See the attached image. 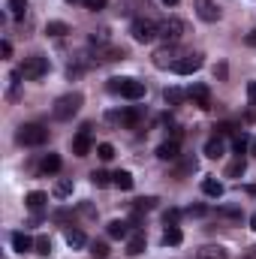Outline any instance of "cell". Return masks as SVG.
<instances>
[{"instance_id": "obj_33", "label": "cell", "mask_w": 256, "mask_h": 259, "mask_svg": "<svg viewBox=\"0 0 256 259\" xmlns=\"http://www.w3.org/2000/svg\"><path fill=\"white\" fill-rule=\"evenodd\" d=\"M97 157H100V160H112V157H115V148H112L109 142H103V145H97Z\"/></svg>"}, {"instance_id": "obj_28", "label": "cell", "mask_w": 256, "mask_h": 259, "mask_svg": "<svg viewBox=\"0 0 256 259\" xmlns=\"http://www.w3.org/2000/svg\"><path fill=\"white\" fill-rule=\"evenodd\" d=\"M46 33H49V36H66L69 27H66L64 21H49V24H46Z\"/></svg>"}, {"instance_id": "obj_48", "label": "cell", "mask_w": 256, "mask_h": 259, "mask_svg": "<svg viewBox=\"0 0 256 259\" xmlns=\"http://www.w3.org/2000/svg\"><path fill=\"white\" fill-rule=\"evenodd\" d=\"M253 250H256V247H253Z\"/></svg>"}, {"instance_id": "obj_29", "label": "cell", "mask_w": 256, "mask_h": 259, "mask_svg": "<svg viewBox=\"0 0 256 259\" xmlns=\"http://www.w3.org/2000/svg\"><path fill=\"white\" fill-rule=\"evenodd\" d=\"M133 208H136V211H154V208H157V196H142V199H136Z\"/></svg>"}, {"instance_id": "obj_31", "label": "cell", "mask_w": 256, "mask_h": 259, "mask_svg": "<svg viewBox=\"0 0 256 259\" xmlns=\"http://www.w3.org/2000/svg\"><path fill=\"white\" fill-rule=\"evenodd\" d=\"M91 253L97 259H106L109 256V244H106V241H94V244H91Z\"/></svg>"}, {"instance_id": "obj_43", "label": "cell", "mask_w": 256, "mask_h": 259, "mask_svg": "<svg viewBox=\"0 0 256 259\" xmlns=\"http://www.w3.org/2000/svg\"><path fill=\"white\" fill-rule=\"evenodd\" d=\"M247 46H253V49H256V27L247 33Z\"/></svg>"}, {"instance_id": "obj_27", "label": "cell", "mask_w": 256, "mask_h": 259, "mask_svg": "<svg viewBox=\"0 0 256 259\" xmlns=\"http://www.w3.org/2000/svg\"><path fill=\"white\" fill-rule=\"evenodd\" d=\"M6 9H9V15L21 18V15L27 12V0H6Z\"/></svg>"}, {"instance_id": "obj_37", "label": "cell", "mask_w": 256, "mask_h": 259, "mask_svg": "<svg viewBox=\"0 0 256 259\" xmlns=\"http://www.w3.org/2000/svg\"><path fill=\"white\" fill-rule=\"evenodd\" d=\"M220 217H226V220H241V208H223Z\"/></svg>"}, {"instance_id": "obj_1", "label": "cell", "mask_w": 256, "mask_h": 259, "mask_svg": "<svg viewBox=\"0 0 256 259\" xmlns=\"http://www.w3.org/2000/svg\"><path fill=\"white\" fill-rule=\"evenodd\" d=\"M109 91L121 94L127 100H142L145 97V81H136V78H109Z\"/></svg>"}, {"instance_id": "obj_2", "label": "cell", "mask_w": 256, "mask_h": 259, "mask_svg": "<svg viewBox=\"0 0 256 259\" xmlns=\"http://www.w3.org/2000/svg\"><path fill=\"white\" fill-rule=\"evenodd\" d=\"M18 145H27V148H36V145H46L49 142V127L42 124H24L18 127Z\"/></svg>"}, {"instance_id": "obj_7", "label": "cell", "mask_w": 256, "mask_h": 259, "mask_svg": "<svg viewBox=\"0 0 256 259\" xmlns=\"http://www.w3.org/2000/svg\"><path fill=\"white\" fill-rule=\"evenodd\" d=\"M91 145H94L91 142V124H84V127L78 130V136L72 139V154L75 157H88L91 154Z\"/></svg>"}, {"instance_id": "obj_40", "label": "cell", "mask_w": 256, "mask_h": 259, "mask_svg": "<svg viewBox=\"0 0 256 259\" xmlns=\"http://www.w3.org/2000/svg\"><path fill=\"white\" fill-rule=\"evenodd\" d=\"M0 55H3V58H12V42H9V39L0 42Z\"/></svg>"}, {"instance_id": "obj_3", "label": "cell", "mask_w": 256, "mask_h": 259, "mask_svg": "<svg viewBox=\"0 0 256 259\" xmlns=\"http://www.w3.org/2000/svg\"><path fill=\"white\" fill-rule=\"evenodd\" d=\"M78 109H81V94H64V97H58L52 115L58 121H69L72 115H78Z\"/></svg>"}, {"instance_id": "obj_9", "label": "cell", "mask_w": 256, "mask_h": 259, "mask_svg": "<svg viewBox=\"0 0 256 259\" xmlns=\"http://www.w3.org/2000/svg\"><path fill=\"white\" fill-rule=\"evenodd\" d=\"M199 66H202V55H196V52H193V55H181V58L175 61L172 69H175L178 75H190V72H196Z\"/></svg>"}, {"instance_id": "obj_44", "label": "cell", "mask_w": 256, "mask_h": 259, "mask_svg": "<svg viewBox=\"0 0 256 259\" xmlns=\"http://www.w3.org/2000/svg\"><path fill=\"white\" fill-rule=\"evenodd\" d=\"M250 154H253V157H256V139H253V142H250Z\"/></svg>"}, {"instance_id": "obj_4", "label": "cell", "mask_w": 256, "mask_h": 259, "mask_svg": "<svg viewBox=\"0 0 256 259\" xmlns=\"http://www.w3.org/2000/svg\"><path fill=\"white\" fill-rule=\"evenodd\" d=\"M130 33H133L136 42H154V39L160 36V24L151 21V18H136V21L130 24Z\"/></svg>"}, {"instance_id": "obj_13", "label": "cell", "mask_w": 256, "mask_h": 259, "mask_svg": "<svg viewBox=\"0 0 256 259\" xmlns=\"http://www.w3.org/2000/svg\"><path fill=\"white\" fill-rule=\"evenodd\" d=\"M157 157H160L163 163H172V160H178V157H181V145H178V139H169V142H163V145L157 148Z\"/></svg>"}, {"instance_id": "obj_15", "label": "cell", "mask_w": 256, "mask_h": 259, "mask_svg": "<svg viewBox=\"0 0 256 259\" xmlns=\"http://www.w3.org/2000/svg\"><path fill=\"white\" fill-rule=\"evenodd\" d=\"M12 247H15L18 253H27L30 247H36V241H33L30 235H24V232H12Z\"/></svg>"}, {"instance_id": "obj_42", "label": "cell", "mask_w": 256, "mask_h": 259, "mask_svg": "<svg viewBox=\"0 0 256 259\" xmlns=\"http://www.w3.org/2000/svg\"><path fill=\"white\" fill-rule=\"evenodd\" d=\"M187 214H190V217H202V214H205V205H190Z\"/></svg>"}, {"instance_id": "obj_34", "label": "cell", "mask_w": 256, "mask_h": 259, "mask_svg": "<svg viewBox=\"0 0 256 259\" xmlns=\"http://www.w3.org/2000/svg\"><path fill=\"white\" fill-rule=\"evenodd\" d=\"M91 181H94V187H109V184H112V175H106V172H94Z\"/></svg>"}, {"instance_id": "obj_26", "label": "cell", "mask_w": 256, "mask_h": 259, "mask_svg": "<svg viewBox=\"0 0 256 259\" xmlns=\"http://www.w3.org/2000/svg\"><path fill=\"white\" fill-rule=\"evenodd\" d=\"M66 244H69V247H84L88 238H84L81 229H66Z\"/></svg>"}, {"instance_id": "obj_17", "label": "cell", "mask_w": 256, "mask_h": 259, "mask_svg": "<svg viewBox=\"0 0 256 259\" xmlns=\"http://www.w3.org/2000/svg\"><path fill=\"white\" fill-rule=\"evenodd\" d=\"M46 202H49V196L42 193V190H33V193H27V199H24V205H27L30 211H42Z\"/></svg>"}, {"instance_id": "obj_10", "label": "cell", "mask_w": 256, "mask_h": 259, "mask_svg": "<svg viewBox=\"0 0 256 259\" xmlns=\"http://www.w3.org/2000/svg\"><path fill=\"white\" fill-rule=\"evenodd\" d=\"M175 55H178V52H175V46H163V49H157V52H154V58H151V61H154L157 69H169V66H175V61H178Z\"/></svg>"}, {"instance_id": "obj_22", "label": "cell", "mask_w": 256, "mask_h": 259, "mask_svg": "<svg viewBox=\"0 0 256 259\" xmlns=\"http://www.w3.org/2000/svg\"><path fill=\"white\" fill-rule=\"evenodd\" d=\"M112 184H115L118 190H133V184H136V181H133V175H130V172L118 169V172L112 175Z\"/></svg>"}, {"instance_id": "obj_21", "label": "cell", "mask_w": 256, "mask_h": 259, "mask_svg": "<svg viewBox=\"0 0 256 259\" xmlns=\"http://www.w3.org/2000/svg\"><path fill=\"white\" fill-rule=\"evenodd\" d=\"M184 241V232L178 229V226H166V232H163V244H169V247H178Z\"/></svg>"}, {"instance_id": "obj_46", "label": "cell", "mask_w": 256, "mask_h": 259, "mask_svg": "<svg viewBox=\"0 0 256 259\" xmlns=\"http://www.w3.org/2000/svg\"><path fill=\"white\" fill-rule=\"evenodd\" d=\"M163 3H169V6H175V3H178V0H163Z\"/></svg>"}, {"instance_id": "obj_6", "label": "cell", "mask_w": 256, "mask_h": 259, "mask_svg": "<svg viewBox=\"0 0 256 259\" xmlns=\"http://www.w3.org/2000/svg\"><path fill=\"white\" fill-rule=\"evenodd\" d=\"M184 30H187V24H184L181 18H166V21L160 24V36L166 39V46H175V42L184 36Z\"/></svg>"}, {"instance_id": "obj_12", "label": "cell", "mask_w": 256, "mask_h": 259, "mask_svg": "<svg viewBox=\"0 0 256 259\" xmlns=\"http://www.w3.org/2000/svg\"><path fill=\"white\" fill-rule=\"evenodd\" d=\"M187 97L193 100V106L211 109V91H208V84H193L190 91H187Z\"/></svg>"}, {"instance_id": "obj_11", "label": "cell", "mask_w": 256, "mask_h": 259, "mask_svg": "<svg viewBox=\"0 0 256 259\" xmlns=\"http://www.w3.org/2000/svg\"><path fill=\"white\" fill-rule=\"evenodd\" d=\"M196 15H199L202 21L214 24V21L220 18V9H217V3H214V0H196Z\"/></svg>"}, {"instance_id": "obj_14", "label": "cell", "mask_w": 256, "mask_h": 259, "mask_svg": "<svg viewBox=\"0 0 256 259\" xmlns=\"http://www.w3.org/2000/svg\"><path fill=\"white\" fill-rule=\"evenodd\" d=\"M196 259H229V253L220 244H205V247L196 250Z\"/></svg>"}, {"instance_id": "obj_41", "label": "cell", "mask_w": 256, "mask_h": 259, "mask_svg": "<svg viewBox=\"0 0 256 259\" xmlns=\"http://www.w3.org/2000/svg\"><path fill=\"white\" fill-rule=\"evenodd\" d=\"M247 100L250 106H256V81H247Z\"/></svg>"}, {"instance_id": "obj_38", "label": "cell", "mask_w": 256, "mask_h": 259, "mask_svg": "<svg viewBox=\"0 0 256 259\" xmlns=\"http://www.w3.org/2000/svg\"><path fill=\"white\" fill-rule=\"evenodd\" d=\"M178 217H181V211L178 208H169L166 211V226H178Z\"/></svg>"}, {"instance_id": "obj_20", "label": "cell", "mask_w": 256, "mask_h": 259, "mask_svg": "<svg viewBox=\"0 0 256 259\" xmlns=\"http://www.w3.org/2000/svg\"><path fill=\"white\" fill-rule=\"evenodd\" d=\"M244 172H247V163H244V157L238 154V157H235V160L226 166V178H241Z\"/></svg>"}, {"instance_id": "obj_5", "label": "cell", "mask_w": 256, "mask_h": 259, "mask_svg": "<svg viewBox=\"0 0 256 259\" xmlns=\"http://www.w3.org/2000/svg\"><path fill=\"white\" fill-rule=\"evenodd\" d=\"M21 78H27V81H36V78H42L46 72H49V58H42V55H33V58H24V64H21Z\"/></svg>"}, {"instance_id": "obj_47", "label": "cell", "mask_w": 256, "mask_h": 259, "mask_svg": "<svg viewBox=\"0 0 256 259\" xmlns=\"http://www.w3.org/2000/svg\"><path fill=\"white\" fill-rule=\"evenodd\" d=\"M66 3H75V0H66Z\"/></svg>"}, {"instance_id": "obj_23", "label": "cell", "mask_w": 256, "mask_h": 259, "mask_svg": "<svg viewBox=\"0 0 256 259\" xmlns=\"http://www.w3.org/2000/svg\"><path fill=\"white\" fill-rule=\"evenodd\" d=\"M202 193L211 196V199H220V196H223V184H220L217 178H205V181H202Z\"/></svg>"}, {"instance_id": "obj_36", "label": "cell", "mask_w": 256, "mask_h": 259, "mask_svg": "<svg viewBox=\"0 0 256 259\" xmlns=\"http://www.w3.org/2000/svg\"><path fill=\"white\" fill-rule=\"evenodd\" d=\"M196 169H199V160H196V157H187V160L181 163V175H184V172H196Z\"/></svg>"}, {"instance_id": "obj_39", "label": "cell", "mask_w": 256, "mask_h": 259, "mask_svg": "<svg viewBox=\"0 0 256 259\" xmlns=\"http://www.w3.org/2000/svg\"><path fill=\"white\" fill-rule=\"evenodd\" d=\"M84 3V9H91V12H100V9H106V0H81Z\"/></svg>"}, {"instance_id": "obj_25", "label": "cell", "mask_w": 256, "mask_h": 259, "mask_svg": "<svg viewBox=\"0 0 256 259\" xmlns=\"http://www.w3.org/2000/svg\"><path fill=\"white\" fill-rule=\"evenodd\" d=\"M46 175H55L58 169H61V157L58 154H46V160H42V166H39Z\"/></svg>"}, {"instance_id": "obj_18", "label": "cell", "mask_w": 256, "mask_h": 259, "mask_svg": "<svg viewBox=\"0 0 256 259\" xmlns=\"http://www.w3.org/2000/svg\"><path fill=\"white\" fill-rule=\"evenodd\" d=\"M145 250V235L142 232H133L127 238V256H139Z\"/></svg>"}, {"instance_id": "obj_24", "label": "cell", "mask_w": 256, "mask_h": 259, "mask_svg": "<svg viewBox=\"0 0 256 259\" xmlns=\"http://www.w3.org/2000/svg\"><path fill=\"white\" fill-rule=\"evenodd\" d=\"M163 97H166V103H169V106H181V103L187 100V91H181V88H166V94H163Z\"/></svg>"}, {"instance_id": "obj_8", "label": "cell", "mask_w": 256, "mask_h": 259, "mask_svg": "<svg viewBox=\"0 0 256 259\" xmlns=\"http://www.w3.org/2000/svg\"><path fill=\"white\" fill-rule=\"evenodd\" d=\"M112 121H118L121 127H139V121H142V109H136V106H130V109H121V112H115V115H109Z\"/></svg>"}, {"instance_id": "obj_19", "label": "cell", "mask_w": 256, "mask_h": 259, "mask_svg": "<svg viewBox=\"0 0 256 259\" xmlns=\"http://www.w3.org/2000/svg\"><path fill=\"white\" fill-rule=\"evenodd\" d=\"M109 238H130V223L127 220H112V223H109Z\"/></svg>"}, {"instance_id": "obj_32", "label": "cell", "mask_w": 256, "mask_h": 259, "mask_svg": "<svg viewBox=\"0 0 256 259\" xmlns=\"http://www.w3.org/2000/svg\"><path fill=\"white\" fill-rule=\"evenodd\" d=\"M69 193H72V181H58V184H55V196H58V199H66Z\"/></svg>"}, {"instance_id": "obj_35", "label": "cell", "mask_w": 256, "mask_h": 259, "mask_svg": "<svg viewBox=\"0 0 256 259\" xmlns=\"http://www.w3.org/2000/svg\"><path fill=\"white\" fill-rule=\"evenodd\" d=\"M36 253H42V256H49L52 253V241L42 235V238H36Z\"/></svg>"}, {"instance_id": "obj_30", "label": "cell", "mask_w": 256, "mask_h": 259, "mask_svg": "<svg viewBox=\"0 0 256 259\" xmlns=\"http://www.w3.org/2000/svg\"><path fill=\"white\" fill-rule=\"evenodd\" d=\"M250 142H253V139H250L247 133H235V139H232V148H235V151L241 154L244 148H250Z\"/></svg>"}, {"instance_id": "obj_16", "label": "cell", "mask_w": 256, "mask_h": 259, "mask_svg": "<svg viewBox=\"0 0 256 259\" xmlns=\"http://www.w3.org/2000/svg\"><path fill=\"white\" fill-rule=\"evenodd\" d=\"M223 151H226V145H223V139H220V136H214V139H208V142H205V154H208L211 160L223 157Z\"/></svg>"}, {"instance_id": "obj_45", "label": "cell", "mask_w": 256, "mask_h": 259, "mask_svg": "<svg viewBox=\"0 0 256 259\" xmlns=\"http://www.w3.org/2000/svg\"><path fill=\"white\" fill-rule=\"evenodd\" d=\"M250 229H253V232H256V214H253V217H250Z\"/></svg>"}]
</instances>
